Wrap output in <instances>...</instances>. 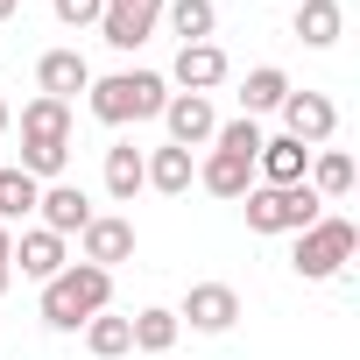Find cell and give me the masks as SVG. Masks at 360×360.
I'll use <instances>...</instances> for the list:
<instances>
[{"label": "cell", "mask_w": 360, "mask_h": 360, "mask_svg": "<svg viewBox=\"0 0 360 360\" xmlns=\"http://www.w3.org/2000/svg\"><path fill=\"white\" fill-rule=\"evenodd\" d=\"M85 106L99 127H141V120H162L169 106V78L162 71H106L85 85Z\"/></svg>", "instance_id": "6da1fadb"}, {"label": "cell", "mask_w": 360, "mask_h": 360, "mask_svg": "<svg viewBox=\"0 0 360 360\" xmlns=\"http://www.w3.org/2000/svg\"><path fill=\"white\" fill-rule=\"evenodd\" d=\"M36 311H43V325H50V332H85V318L113 311V276H106V269H92V262H64V269L43 283Z\"/></svg>", "instance_id": "7a4b0ae2"}, {"label": "cell", "mask_w": 360, "mask_h": 360, "mask_svg": "<svg viewBox=\"0 0 360 360\" xmlns=\"http://www.w3.org/2000/svg\"><path fill=\"white\" fill-rule=\"evenodd\" d=\"M360 255V226L353 219H339V212H325V219H311L304 233H297V255H290V269L304 276V283H332V276H346V262Z\"/></svg>", "instance_id": "3957f363"}, {"label": "cell", "mask_w": 360, "mask_h": 360, "mask_svg": "<svg viewBox=\"0 0 360 360\" xmlns=\"http://www.w3.org/2000/svg\"><path fill=\"white\" fill-rule=\"evenodd\" d=\"M240 212H248V233H304L311 219H325V198H318L311 184H290V191L255 184V191L240 198Z\"/></svg>", "instance_id": "277c9868"}, {"label": "cell", "mask_w": 360, "mask_h": 360, "mask_svg": "<svg viewBox=\"0 0 360 360\" xmlns=\"http://www.w3.org/2000/svg\"><path fill=\"white\" fill-rule=\"evenodd\" d=\"M176 325H191V332H205V339H226V332L240 325V290H233V283H191L184 304H176Z\"/></svg>", "instance_id": "5b68a950"}, {"label": "cell", "mask_w": 360, "mask_h": 360, "mask_svg": "<svg viewBox=\"0 0 360 360\" xmlns=\"http://www.w3.org/2000/svg\"><path fill=\"white\" fill-rule=\"evenodd\" d=\"M155 29H162V0H106V15H99V43L120 57H134Z\"/></svg>", "instance_id": "8992f818"}, {"label": "cell", "mask_w": 360, "mask_h": 360, "mask_svg": "<svg viewBox=\"0 0 360 360\" xmlns=\"http://www.w3.org/2000/svg\"><path fill=\"white\" fill-rule=\"evenodd\" d=\"M276 113H283V134L304 141V148H325V141L339 134V106H332L325 92H297V85H290V99H283Z\"/></svg>", "instance_id": "52a82bcc"}, {"label": "cell", "mask_w": 360, "mask_h": 360, "mask_svg": "<svg viewBox=\"0 0 360 360\" xmlns=\"http://www.w3.org/2000/svg\"><path fill=\"white\" fill-rule=\"evenodd\" d=\"M78 262H92V269H120V262H134V219H120V212H92V226L78 233Z\"/></svg>", "instance_id": "ba28073f"}, {"label": "cell", "mask_w": 360, "mask_h": 360, "mask_svg": "<svg viewBox=\"0 0 360 360\" xmlns=\"http://www.w3.org/2000/svg\"><path fill=\"white\" fill-rule=\"evenodd\" d=\"M36 226L43 233H57V240H71V233H85L92 226V198L78 191V184H43V198H36Z\"/></svg>", "instance_id": "9c48e42d"}, {"label": "cell", "mask_w": 360, "mask_h": 360, "mask_svg": "<svg viewBox=\"0 0 360 360\" xmlns=\"http://www.w3.org/2000/svg\"><path fill=\"white\" fill-rule=\"evenodd\" d=\"M162 127H169V141H176V148H212L219 113H212V99H205V92H169Z\"/></svg>", "instance_id": "30bf717a"}, {"label": "cell", "mask_w": 360, "mask_h": 360, "mask_svg": "<svg viewBox=\"0 0 360 360\" xmlns=\"http://www.w3.org/2000/svg\"><path fill=\"white\" fill-rule=\"evenodd\" d=\"M226 71H233V64H226L219 43H184V50H176V64H169V85H176V92H205V99H212V92L226 85Z\"/></svg>", "instance_id": "8fae6325"}, {"label": "cell", "mask_w": 360, "mask_h": 360, "mask_svg": "<svg viewBox=\"0 0 360 360\" xmlns=\"http://www.w3.org/2000/svg\"><path fill=\"white\" fill-rule=\"evenodd\" d=\"M304 169H311V148H304V141H290V134H262L255 184H269V191H290V184H304Z\"/></svg>", "instance_id": "7c38bea8"}, {"label": "cell", "mask_w": 360, "mask_h": 360, "mask_svg": "<svg viewBox=\"0 0 360 360\" xmlns=\"http://www.w3.org/2000/svg\"><path fill=\"white\" fill-rule=\"evenodd\" d=\"M85 85H92V64H85L78 50H43V64H36V92H43V99H64V106H71Z\"/></svg>", "instance_id": "4fadbf2b"}, {"label": "cell", "mask_w": 360, "mask_h": 360, "mask_svg": "<svg viewBox=\"0 0 360 360\" xmlns=\"http://www.w3.org/2000/svg\"><path fill=\"white\" fill-rule=\"evenodd\" d=\"M141 169H148V191H162V198H184V191L198 184V162H191V148H176V141L148 148V155H141Z\"/></svg>", "instance_id": "5bb4252c"}, {"label": "cell", "mask_w": 360, "mask_h": 360, "mask_svg": "<svg viewBox=\"0 0 360 360\" xmlns=\"http://www.w3.org/2000/svg\"><path fill=\"white\" fill-rule=\"evenodd\" d=\"M198 184H205L212 198H233V205H240V198L255 191V162H248V155H226V148H205Z\"/></svg>", "instance_id": "9a60e30c"}, {"label": "cell", "mask_w": 360, "mask_h": 360, "mask_svg": "<svg viewBox=\"0 0 360 360\" xmlns=\"http://www.w3.org/2000/svg\"><path fill=\"white\" fill-rule=\"evenodd\" d=\"M64 262H71V240H57V233H43V226H29V233L15 240V269H22L29 283H50Z\"/></svg>", "instance_id": "2e32d148"}, {"label": "cell", "mask_w": 360, "mask_h": 360, "mask_svg": "<svg viewBox=\"0 0 360 360\" xmlns=\"http://www.w3.org/2000/svg\"><path fill=\"white\" fill-rule=\"evenodd\" d=\"M141 155H148V148H134V141H113V148H106V169H99V176H106V198H113V205H134V191H148Z\"/></svg>", "instance_id": "e0dca14e"}, {"label": "cell", "mask_w": 360, "mask_h": 360, "mask_svg": "<svg viewBox=\"0 0 360 360\" xmlns=\"http://www.w3.org/2000/svg\"><path fill=\"white\" fill-rule=\"evenodd\" d=\"M304 50H332L346 36V8L339 0H297V29H290Z\"/></svg>", "instance_id": "ac0fdd59"}, {"label": "cell", "mask_w": 360, "mask_h": 360, "mask_svg": "<svg viewBox=\"0 0 360 360\" xmlns=\"http://www.w3.org/2000/svg\"><path fill=\"white\" fill-rule=\"evenodd\" d=\"M162 22H169L176 50H184V43H212V29H219V0H162Z\"/></svg>", "instance_id": "d6986e66"}, {"label": "cell", "mask_w": 360, "mask_h": 360, "mask_svg": "<svg viewBox=\"0 0 360 360\" xmlns=\"http://www.w3.org/2000/svg\"><path fill=\"white\" fill-rule=\"evenodd\" d=\"M127 332H134V353H148V360H162V353H176V311L169 304H148V311H134L127 318Z\"/></svg>", "instance_id": "ffe728a7"}, {"label": "cell", "mask_w": 360, "mask_h": 360, "mask_svg": "<svg viewBox=\"0 0 360 360\" xmlns=\"http://www.w3.org/2000/svg\"><path fill=\"white\" fill-rule=\"evenodd\" d=\"M283 99H290V71H283V64H255V71L240 78V113H248V120L276 113Z\"/></svg>", "instance_id": "44dd1931"}, {"label": "cell", "mask_w": 360, "mask_h": 360, "mask_svg": "<svg viewBox=\"0 0 360 360\" xmlns=\"http://www.w3.org/2000/svg\"><path fill=\"white\" fill-rule=\"evenodd\" d=\"M353 176H360V169H353V155H346V148H311V169H304V184H311L325 205L353 191Z\"/></svg>", "instance_id": "7402d4cb"}, {"label": "cell", "mask_w": 360, "mask_h": 360, "mask_svg": "<svg viewBox=\"0 0 360 360\" xmlns=\"http://www.w3.org/2000/svg\"><path fill=\"white\" fill-rule=\"evenodd\" d=\"M22 141H71V106L36 92V99L22 106Z\"/></svg>", "instance_id": "603a6c76"}, {"label": "cell", "mask_w": 360, "mask_h": 360, "mask_svg": "<svg viewBox=\"0 0 360 360\" xmlns=\"http://www.w3.org/2000/svg\"><path fill=\"white\" fill-rule=\"evenodd\" d=\"M85 353H92V360H120V353H134V332H127V318H120V311H99V318H85Z\"/></svg>", "instance_id": "cb8c5ba5"}, {"label": "cell", "mask_w": 360, "mask_h": 360, "mask_svg": "<svg viewBox=\"0 0 360 360\" xmlns=\"http://www.w3.org/2000/svg\"><path fill=\"white\" fill-rule=\"evenodd\" d=\"M36 198H43V184H36L29 169H0V226L29 219V212H36Z\"/></svg>", "instance_id": "d4e9b609"}, {"label": "cell", "mask_w": 360, "mask_h": 360, "mask_svg": "<svg viewBox=\"0 0 360 360\" xmlns=\"http://www.w3.org/2000/svg\"><path fill=\"white\" fill-rule=\"evenodd\" d=\"M15 169H29L36 184H57V176L71 169V141H22V162Z\"/></svg>", "instance_id": "484cf974"}, {"label": "cell", "mask_w": 360, "mask_h": 360, "mask_svg": "<svg viewBox=\"0 0 360 360\" xmlns=\"http://www.w3.org/2000/svg\"><path fill=\"white\" fill-rule=\"evenodd\" d=\"M212 148L255 162V155H262V120H248V113H240V120H219V127H212Z\"/></svg>", "instance_id": "4316f807"}, {"label": "cell", "mask_w": 360, "mask_h": 360, "mask_svg": "<svg viewBox=\"0 0 360 360\" xmlns=\"http://www.w3.org/2000/svg\"><path fill=\"white\" fill-rule=\"evenodd\" d=\"M50 8H57V22H64V29H99L106 0H50Z\"/></svg>", "instance_id": "83f0119b"}, {"label": "cell", "mask_w": 360, "mask_h": 360, "mask_svg": "<svg viewBox=\"0 0 360 360\" xmlns=\"http://www.w3.org/2000/svg\"><path fill=\"white\" fill-rule=\"evenodd\" d=\"M0 269H15V226H0Z\"/></svg>", "instance_id": "f1b7e54d"}, {"label": "cell", "mask_w": 360, "mask_h": 360, "mask_svg": "<svg viewBox=\"0 0 360 360\" xmlns=\"http://www.w3.org/2000/svg\"><path fill=\"white\" fill-rule=\"evenodd\" d=\"M15 8H22V0H0V22H8V15H15Z\"/></svg>", "instance_id": "f546056e"}, {"label": "cell", "mask_w": 360, "mask_h": 360, "mask_svg": "<svg viewBox=\"0 0 360 360\" xmlns=\"http://www.w3.org/2000/svg\"><path fill=\"white\" fill-rule=\"evenodd\" d=\"M8 120H15V113H8V99H0V134H8Z\"/></svg>", "instance_id": "4dcf8cb0"}, {"label": "cell", "mask_w": 360, "mask_h": 360, "mask_svg": "<svg viewBox=\"0 0 360 360\" xmlns=\"http://www.w3.org/2000/svg\"><path fill=\"white\" fill-rule=\"evenodd\" d=\"M8 283H15V269H0V297H8Z\"/></svg>", "instance_id": "1f68e13d"}, {"label": "cell", "mask_w": 360, "mask_h": 360, "mask_svg": "<svg viewBox=\"0 0 360 360\" xmlns=\"http://www.w3.org/2000/svg\"><path fill=\"white\" fill-rule=\"evenodd\" d=\"M162 360H176V353H162Z\"/></svg>", "instance_id": "d6a6232c"}]
</instances>
